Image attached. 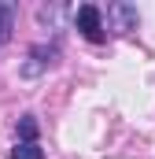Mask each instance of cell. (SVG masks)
<instances>
[{
	"mask_svg": "<svg viewBox=\"0 0 155 159\" xmlns=\"http://www.w3.org/2000/svg\"><path fill=\"white\" fill-rule=\"evenodd\" d=\"M78 30H81V37L92 41V44H100V41H107V30H104V11L96 7V4H81L74 15Z\"/></svg>",
	"mask_w": 155,
	"mask_h": 159,
	"instance_id": "1",
	"label": "cell"
},
{
	"mask_svg": "<svg viewBox=\"0 0 155 159\" xmlns=\"http://www.w3.org/2000/svg\"><path fill=\"white\" fill-rule=\"evenodd\" d=\"M55 56H59V48H55V44H37V48L30 52V63L22 67V74H26V78H37L44 67H52V63H55Z\"/></svg>",
	"mask_w": 155,
	"mask_h": 159,
	"instance_id": "2",
	"label": "cell"
},
{
	"mask_svg": "<svg viewBox=\"0 0 155 159\" xmlns=\"http://www.w3.org/2000/svg\"><path fill=\"white\" fill-rule=\"evenodd\" d=\"M107 19L115 22V26H111L115 34L137 30V7H129V4H107Z\"/></svg>",
	"mask_w": 155,
	"mask_h": 159,
	"instance_id": "3",
	"label": "cell"
},
{
	"mask_svg": "<svg viewBox=\"0 0 155 159\" xmlns=\"http://www.w3.org/2000/svg\"><path fill=\"white\" fill-rule=\"evenodd\" d=\"M15 15H19V7H15V4H7V0H0V44H7V41H11Z\"/></svg>",
	"mask_w": 155,
	"mask_h": 159,
	"instance_id": "4",
	"label": "cell"
},
{
	"mask_svg": "<svg viewBox=\"0 0 155 159\" xmlns=\"http://www.w3.org/2000/svg\"><path fill=\"white\" fill-rule=\"evenodd\" d=\"M19 137H22V144H37V119H33V115H22Z\"/></svg>",
	"mask_w": 155,
	"mask_h": 159,
	"instance_id": "5",
	"label": "cell"
},
{
	"mask_svg": "<svg viewBox=\"0 0 155 159\" xmlns=\"http://www.w3.org/2000/svg\"><path fill=\"white\" fill-rule=\"evenodd\" d=\"M11 159H44V152H41L37 144H15V152H11Z\"/></svg>",
	"mask_w": 155,
	"mask_h": 159,
	"instance_id": "6",
	"label": "cell"
}]
</instances>
